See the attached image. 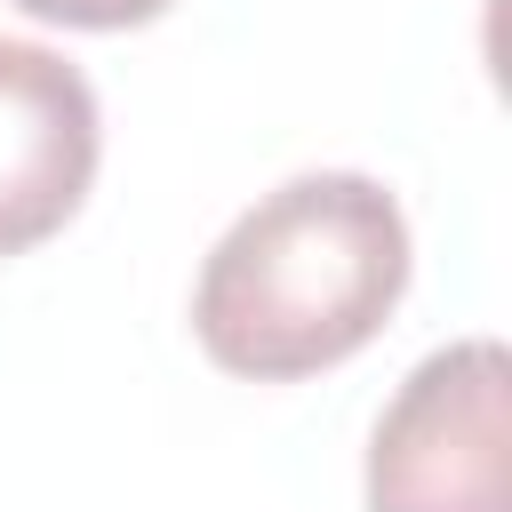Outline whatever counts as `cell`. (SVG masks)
<instances>
[{"label": "cell", "mask_w": 512, "mask_h": 512, "mask_svg": "<svg viewBox=\"0 0 512 512\" xmlns=\"http://www.w3.org/2000/svg\"><path fill=\"white\" fill-rule=\"evenodd\" d=\"M408 216L360 168H312L232 216L192 280V336L224 376L296 384L360 344L408 296Z\"/></svg>", "instance_id": "obj_1"}, {"label": "cell", "mask_w": 512, "mask_h": 512, "mask_svg": "<svg viewBox=\"0 0 512 512\" xmlns=\"http://www.w3.org/2000/svg\"><path fill=\"white\" fill-rule=\"evenodd\" d=\"M368 512H512V352L440 344L368 432Z\"/></svg>", "instance_id": "obj_2"}, {"label": "cell", "mask_w": 512, "mask_h": 512, "mask_svg": "<svg viewBox=\"0 0 512 512\" xmlns=\"http://www.w3.org/2000/svg\"><path fill=\"white\" fill-rule=\"evenodd\" d=\"M104 120L72 56L0 40V256L56 240L96 184Z\"/></svg>", "instance_id": "obj_3"}, {"label": "cell", "mask_w": 512, "mask_h": 512, "mask_svg": "<svg viewBox=\"0 0 512 512\" xmlns=\"http://www.w3.org/2000/svg\"><path fill=\"white\" fill-rule=\"evenodd\" d=\"M16 8L40 24H64V32H136V24L168 16L176 0H16Z\"/></svg>", "instance_id": "obj_4"}]
</instances>
